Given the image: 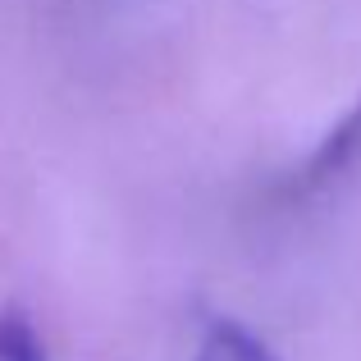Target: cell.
<instances>
[{"label":"cell","instance_id":"2","mask_svg":"<svg viewBox=\"0 0 361 361\" xmlns=\"http://www.w3.org/2000/svg\"><path fill=\"white\" fill-rule=\"evenodd\" d=\"M197 361H279L252 329H243L238 320H215L206 329L202 348H197Z\"/></svg>","mask_w":361,"mask_h":361},{"label":"cell","instance_id":"3","mask_svg":"<svg viewBox=\"0 0 361 361\" xmlns=\"http://www.w3.org/2000/svg\"><path fill=\"white\" fill-rule=\"evenodd\" d=\"M0 361H51L42 343L32 311L23 302H5L0 307Z\"/></svg>","mask_w":361,"mask_h":361},{"label":"cell","instance_id":"1","mask_svg":"<svg viewBox=\"0 0 361 361\" xmlns=\"http://www.w3.org/2000/svg\"><path fill=\"white\" fill-rule=\"evenodd\" d=\"M357 169H361V97H357V106L325 133V142L316 147V156L307 160V183L320 188V183H334V178L357 174Z\"/></svg>","mask_w":361,"mask_h":361}]
</instances>
